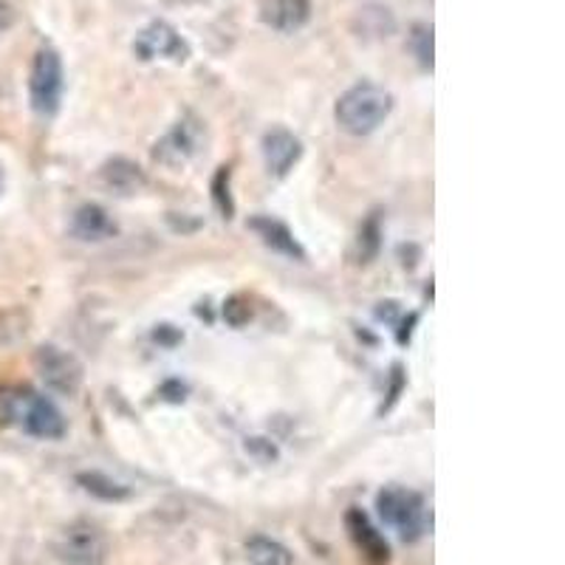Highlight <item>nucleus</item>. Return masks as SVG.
Listing matches in <instances>:
<instances>
[{
    "mask_svg": "<svg viewBox=\"0 0 565 565\" xmlns=\"http://www.w3.org/2000/svg\"><path fill=\"white\" fill-rule=\"evenodd\" d=\"M246 559L249 565H295V557L282 543L277 540L264 537V534H257V537H249L246 543Z\"/></svg>",
    "mask_w": 565,
    "mask_h": 565,
    "instance_id": "obj_15",
    "label": "nucleus"
},
{
    "mask_svg": "<svg viewBox=\"0 0 565 565\" xmlns=\"http://www.w3.org/2000/svg\"><path fill=\"white\" fill-rule=\"evenodd\" d=\"M380 518L398 534L402 543H416L433 523L430 512L424 507V498L405 487H385L376 494Z\"/></svg>",
    "mask_w": 565,
    "mask_h": 565,
    "instance_id": "obj_3",
    "label": "nucleus"
},
{
    "mask_svg": "<svg viewBox=\"0 0 565 565\" xmlns=\"http://www.w3.org/2000/svg\"><path fill=\"white\" fill-rule=\"evenodd\" d=\"M57 554L60 559L71 565H103L105 554H108V543H105V534L97 526L79 521L63 529L57 540Z\"/></svg>",
    "mask_w": 565,
    "mask_h": 565,
    "instance_id": "obj_8",
    "label": "nucleus"
},
{
    "mask_svg": "<svg viewBox=\"0 0 565 565\" xmlns=\"http://www.w3.org/2000/svg\"><path fill=\"white\" fill-rule=\"evenodd\" d=\"M12 23H14V9L9 7L7 0H0V34L9 32V29H12Z\"/></svg>",
    "mask_w": 565,
    "mask_h": 565,
    "instance_id": "obj_21",
    "label": "nucleus"
},
{
    "mask_svg": "<svg viewBox=\"0 0 565 565\" xmlns=\"http://www.w3.org/2000/svg\"><path fill=\"white\" fill-rule=\"evenodd\" d=\"M260 150H264L266 168L277 179H282L302 159V141L286 128H271L260 141Z\"/></svg>",
    "mask_w": 565,
    "mask_h": 565,
    "instance_id": "obj_11",
    "label": "nucleus"
},
{
    "mask_svg": "<svg viewBox=\"0 0 565 565\" xmlns=\"http://www.w3.org/2000/svg\"><path fill=\"white\" fill-rule=\"evenodd\" d=\"M393 110V94L376 83H360L337 99V125L351 136L380 130Z\"/></svg>",
    "mask_w": 565,
    "mask_h": 565,
    "instance_id": "obj_1",
    "label": "nucleus"
},
{
    "mask_svg": "<svg viewBox=\"0 0 565 565\" xmlns=\"http://www.w3.org/2000/svg\"><path fill=\"white\" fill-rule=\"evenodd\" d=\"M224 317L232 322V326L241 328L246 320H249V309H246L241 297H232V300L224 306Z\"/></svg>",
    "mask_w": 565,
    "mask_h": 565,
    "instance_id": "obj_20",
    "label": "nucleus"
},
{
    "mask_svg": "<svg viewBox=\"0 0 565 565\" xmlns=\"http://www.w3.org/2000/svg\"><path fill=\"white\" fill-rule=\"evenodd\" d=\"M411 43L422 68H433V26H424V23L413 26Z\"/></svg>",
    "mask_w": 565,
    "mask_h": 565,
    "instance_id": "obj_19",
    "label": "nucleus"
},
{
    "mask_svg": "<svg viewBox=\"0 0 565 565\" xmlns=\"http://www.w3.org/2000/svg\"><path fill=\"white\" fill-rule=\"evenodd\" d=\"M3 184H7V175H3V164H0V193H3Z\"/></svg>",
    "mask_w": 565,
    "mask_h": 565,
    "instance_id": "obj_22",
    "label": "nucleus"
},
{
    "mask_svg": "<svg viewBox=\"0 0 565 565\" xmlns=\"http://www.w3.org/2000/svg\"><path fill=\"white\" fill-rule=\"evenodd\" d=\"M249 226L271 252L289 257V260H300V264L306 260V249H302L300 241L291 235V230L286 224H280L275 218H266V215H257V218L249 221Z\"/></svg>",
    "mask_w": 565,
    "mask_h": 565,
    "instance_id": "obj_14",
    "label": "nucleus"
},
{
    "mask_svg": "<svg viewBox=\"0 0 565 565\" xmlns=\"http://www.w3.org/2000/svg\"><path fill=\"white\" fill-rule=\"evenodd\" d=\"M119 226L110 218L108 210L99 204H83L74 215H71V235L83 244H103V241L114 238Z\"/></svg>",
    "mask_w": 565,
    "mask_h": 565,
    "instance_id": "obj_13",
    "label": "nucleus"
},
{
    "mask_svg": "<svg viewBox=\"0 0 565 565\" xmlns=\"http://www.w3.org/2000/svg\"><path fill=\"white\" fill-rule=\"evenodd\" d=\"M34 367H38L43 385L60 396H74L83 385V365L77 362V356H71L57 345H40L34 353Z\"/></svg>",
    "mask_w": 565,
    "mask_h": 565,
    "instance_id": "obj_6",
    "label": "nucleus"
},
{
    "mask_svg": "<svg viewBox=\"0 0 565 565\" xmlns=\"http://www.w3.org/2000/svg\"><path fill=\"white\" fill-rule=\"evenodd\" d=\"M382 230H380V215L373 212L371 218L362 224L360 230V241H356V246H360V264H371L373 257L380 255V244H382Z\"/></svg>",
    "mask_w": 565,
    "mask_h": 565,
    "instance_id": "obj_17",
    "label": "nucleus"
},
{
    "mask_svg": "<svg viewBox=\"0 0 565 565\" xmlns=\"http://www.w3.org/2000/svg\"><path fill=\"white\" fill-rule=\"evenodd\" d=\"M201 141H204V128H201L199 119L186 116V119H179L168 134L156 141L153 161L168 170L184 168V164H190L199 156Z\"/></svg>",
    "mask_w": 565,
    "mask_h": 565,
    "instance_id": "obj_5",
    "label": "nucleus"
},
{
    "mask_svg": "<svg viewBox=\"0 0 565 565\" xmlns=\"http://www.w3.org/2000/svg\"><path fill=\"white\" fill-rule=\"evenodd\" d=\"M0 416L18 418L20 427L34 438L57 441V438L65 436L63 413L49 398L38 396L32 391L0 393Z\"/></svg>",
    "mask_w": 565,
    "mask_h": 565,
    "instance_id": "obj_2",
    "label": "nucleus"
},
{
    "mask_svg": "<svg viewBox=\"0 0 565 565\" xmlns=\"http://www.w3.org/2000/svg\"><path fill=\"white\" fill-rule=\"evenodd\" d=\"M134 54L141 63H153V60H173L184 63L190 57V45L186 40L170 26L168 20H153L141 29L134 40Z\"/></svg>",
    "mask_w": 565,
    "mask_h": 565,
    "instance_id": "obj_7",
    "label": "nucleus"
},
{
    "mask_svg": "<svg viewBox=\"0 0 565 565\" xmlns=\"http://www.w3.org/2000/svg\"><path fill=\"white\" fill-rule=\"evenodd\" d=\"M99 184L110 195H116V199H130V195L141 193L148 186V175H145V170L136 161L116 156V159H108L99 168Z\"/></svg>",
    "mask_w": 565,
    "mask_h": 565,
    "instance_id": "obj_10",
    "label": "nucleus"
},
{
    "mask_svg": "<svg viewBox=\"0 0 565 565\" xmlns=\"http://www.w3.org/2000/svg\"><path fill=\"white\" fill-rule=\"evenodd\" d=\"M63 60L54 49H40L34 54L32 74H29V97H32L34 114L54 116L63 99Z\"/></svg>",
    "mask_w": 565,
    "mask_h": 565,
    "instance_id": "obj_4",
    "label": "nucleus"
},
{
    "mask_svg": "<svg viewBox=\"0 0 565 565\" xmlns=\"http://www.w3.org/2000/svg\"><path fill=\"white\" fill-rule=\"evenodd\" d=\"M345 529L348 534H351L353 546L365 554L367 563L387 565V559H391V546H387V540L382 537L380 529L373 526L371 518H367L362 509H348Z\"/></svg>",
    "mask_w": 565,
    "mask_h": 565,
    "instance_id": "obj_9",
    "label": "nucleus"
},
{
    "mask_svg": "<svg viewBox=\"0 0 565 565\" xmlns=\"http://www.w3.org/2000/svg\"><path fill=\"white\" fill-rule=\"evenodd\" d=\"M173 3H195V0H173Z\"/></svg>",
    "mask_w": 565,
    "mask_h": 565,
    "instance_id": "obj_23",
    "label": "nucleus"
},
{
    "mask_svg": "<svg viewBox=\"0 0 565 565\" xmlns=\"http://www.w3.org/2000/svg\"><path fill=\"white\" fill-rule=\"evenodd\" d=\"M77 481L83 483L85 492L94 494V498H99V501L119 503L130 494V489L125 487V483H116L114 478L103 476V472H83V476H77Z\"/></svg>",
    "mask_w": 565,
    "mask_h": 565,
    "instance_id": "obj_16",
    "label": "nucleus"
},
{
    "mask_svg": "<svg viewBox=\"0 0 565 565\" xmlns=\"http://www.w3.org/2000/svg\"><path fill=\"white\" fill-rule=\"evenodd\" d=\"M260 20L275 32L295 34L311 20V0H264Z\"/></svg>",
    "mask_w": 565,
    "mask_h": 565,
    "instance_id": "obj_12",
    "label": "nucleus"
},
{
    "mask_svg": "<svg viewBox=\"0 0 565 565\" xmlns=\"http://www.w3.org/2000/svg\"><path fill=\"white\" fill-rule=\"evenodd\" d=\"M212 204L221 212V218L230 221L235 215V201L230 195V168H218V173L212 179Z\"/></svg>",
    "mask_w": 565,
    "mask_h": 565,
    "instance_id": "obj_18",
    "label": "nucleus"
}]
</instances>
